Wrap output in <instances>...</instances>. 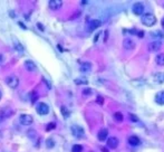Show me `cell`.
I'll return each mask as SVG.
<instances>
[{"mask_svg":"<svg viewBox=\"0 0 164 152\" xmlns=\"http://www.w3.org/2000/svg\"><path fill=\"white\" fill-rule=\"evenodd\" d=\"M142 24L147 26V27H152L156 24V17L154 16L152 12H146L143 14L142 16Z\"/></svg>","mask_w":164,"mask_h":152,"instance_id":"1","label":"cell"},{"mask_svg":"<svg viewBox=\"0 0 164 152\" xmlns=\"http://www.w3.org/2000/svg\"><path fill=\"white\" fill-rule=\"evenodd\" d=\"M71 131H72L73 135L75 138H77V139H82V138H84V135H85L84 129H83L82 126H79V125H73L72 128H71Z\"/></svg>","mask_w":164,"mask_h":152,"instance_id":"2","label":"cell"},{"mask_svg":"<svg viewBox=\"0 0 164 152\" xmlns=\"http://www.w3.org/2000/svg\"><path fill=\"white\" fill-rule=\"evenodd\" d=\"M36 110L37 113L40 114V115H47L49 113V106L46 104V103H38L37 106H36Z\"/></svg>","mask_w":164,"mask_h":152,"instance_id":"3","label":"cell"},{"mask_svg":"<svg viewBox=\"0 0 164 152\" xmlns=\"http://www.w3.org/2000/svg\"><path fill=\"white\" fill-rule=\"evenodd\" d=\"M6 83H7V85H8L9 87L16 88V87L18 86V84H19V80H18L17 76L10 75V76H7V77H6Z\"/></svg>","mask_w":164,"mask_h":152,"instance_id":"4","label":"cell"},{"mask_svg":"<svg viewBox=\"0 0 164 152\" xmlns=\"http://www.w3.org/2000/svg\"><path fill=\"white\" fill-rule=\"evenodd\" d=\"M19 121H20V123L22 124V125L28 126V125L32 124L34 119H32V116H31V115H28V114H21L20 118H19Z\"/></svg>","mask_w":164,"mask_h":152,"instance_id":"5","label":"cell"},{"mask_svg":"<svg viewBox=\"0 0 164 152\" xmlns=\"http://www.w3.org/2000/svg\"><path fill=\"white\" fill-rule=\"evenodd\" d=\"M162 48V43L160 41H154L147 45V49L150 51H157Z\"/></svg>","mask_w":164,"mask_h":152,"instance_id":"6","label":"cell"},{"mask_svg":"<svg viewBox=\"0 0 164 152\" xmlns=\"http://www.w3.org/2000/svg\"><path fill=\"white\" fill-rule=\"evenodd\" d=\"M132 10H133V12L136 15V16L143 15V12H144L143 3H141V2H135L133 5V7H132Z\"/></svg>","mask_w":164,"mask_h":152,"instance_id":"7","label":"cell"},{"mask_svg":"<svg viewBox=\"0 0 164 152\" xmlns=\"http://www.w3.org/2000/svg\"><path fill=\"white\" fill-rule=\"evenodd\" d=\"M48 5H49V8L52 9V10H58V9L62 8L63 1L62 0H49Z\"/></svg>","mask_w":164,"mask_h":152,"instance_id":"8","label":"cell"},{"mask_svg":"<svg viewBox=\"0 0 164 152\" xmlns=\"http://www.w3.org/2000/svg\"><path fill=\"white\" fill-rule=\"evenodd\" d=\"M123 46L125 49H133L134 47H135V41H133V38H130V37H127V38H125L123 41Z\"/></svg>","mask_w":164,"mask_h":152,"instance_id":"9","label":"cell"},{"mask_svg":"<svg viewBox=\"0 0 164 152\" xmlns=\"http://www.w3.org/2000/svg\"><path fill=\"white\" fill-rule=\"evenodd\" d=\"M101 25H102V21L101 20H98V19H93V20H91L89 24H88V30L89 31L95 30V29H97L98 27H101Z\"/></svg>","mask_w":164,"mask_h":152,"instance_id":"10","label":"cell"},{"mask_svg":"<svg viewBox=\"0 0 164 152\" xmlns=\"http://www.w3.org/2000/svg\"><path fill=\"white\" fill-rule=\"evenodd\" d=\"M118 145V139L115 136H111L107 139V147L110 149H116Z\"/></svg>","mask_w":164,"mask_h":152,"instance_id":"11","label":"cell"},{"mask_svg":"<svg viewBox=\"0 0 164 152\" xmlns=\"http://www.w3.org/2000/svg\"><path fill=\"white\" fill-rule=\"evenodd\" d=\"M107 136H108V131H107V129H101L98 133H97V139L99 140V141H105L106 139H107Z\"/></svg>","mask_w":164,"mask_h":152,"instance_id":"12","label":"cell"},{"mask_svg":"<svg viewBox=\"0 0 164 152\" xmlns=\"http://www.w3.org/2000/svg\"><path fill=\"white\" fill-rule=\"evenodd\" d=\"M12 113H13V111L10 107H3L0 112V115H1L2 119H6V118H9L10 115H12Z\"/></svg>","mask_w":164,"mask_h":152,"instance_id":"13","label":"cell"},{"mask_svg":"<svg viewBox=\"0 0 164 152\" xmlns=\"http://www.w3.org/2000/svg\"><path fill=\"white\" fill-rule=\"evenodd\" d=\"M128 143L133 147H137L141 144V140L136 135H131V136H128Z\"/></svg>","mask_w":164,"mask_h":152,"instance_id":"14","label":"cell"},{"mask_svg":"<svg viewBox=\"0 0 164 152\" xmlns=\"http://www.w3.org/2000/svg\"><path fill=\"white\" fill-rule=\"evenodd\" d=\"M153 80L157 84H163L164 83V73H156L154 74Z\"/></svg>","mask_w":164,"mask_h":152,"instance_id":"15","label":"cell"},{"mask_svg":"<svg viewBox=\"0 0 164 152\" xmlns=\"http://www.w3.org/2000/svg\"><path fill=\"white\" fill-rule=\"evenodd\" d=\"M155 102L160 105H164V91L159 92L156 95H155Z\"/></svg>","mask_w":164,"mask_h":152,"instance_id":"16","label":"cell"},{"mask_svg":"<svg viewBox=\"0 0 164 152\" xmlns=\"http://www.w3.org/2000/svg\"><path fill=\"white\" fill-rule=\"evenodd\" d=\"M25 67H26L29 72H35L36 70H37L36 64H35L32 61H25Z\"/></svg>","mask_w":164,"mask_h":152,"instance_id":"17","label":"cell"},{"mask_svg":"<svg viewBox=\"0 0 164 152\" xmlns=\"http://www.w3.org/2000/svg\"><path fill=\"white\" fill-rule=\"evenodd\" d=\"M91 70H92L91 63H83L81 65V72L83 73H88V72H91Z\"/></svg>","mask_w":164,"mask_h":152,"instance_id":"18","label":"cell"},{"mask_svg":"<svg viewBox=\"0 0 164 152\" xmlns=\"http://www.w3.org/2000/svg\"><path fill=\"white\" fill-rule=\"evenodd\" d=\"M155 63L159 66H164V54H159L155 57Z\"/></svg>","mask_w":164,"mask_h":152,"instance_id":"19","label":"cell"},{"mask_svg":"<svg viewBox=\"0 0 164 152\" xmlns=\"http://www.w3.org/2000/svg\"><path fill=\"white\" fill-rule=\"evenodd\" d=\"M13 45H15V49L17 51H24V47H22V45H21L19 41H17L15 37H13Z\"/></svg>","mask_w":164,"mask_h":152,"instance_id":"20","label":"cell"},{"mask_svg":"<svg viewBox=\"0 0 164 152\" xmlns=\"http://www.w3.org/2000/svg\"><path fill=\"white\" fill-rule=\"evenodd\" d=\"M75 83H76L77 85H82V84H87L88 81H87V78H85V77H78V78L75 80Z\"/></svg>","mask_w":164,"mask_h":152,"instance_id":"21","label":"cell"},{"mask_svg":"<svg viewBox=\"0 0 164 152\" xmlns=\"http://www.w3.org/2000/svg\"><path fill=\"white\" fill-rule=\"evenodd\" d=\"M114 119L117 122H122L123 121V114H122L121 112H116V113L114 114Z\"/></svg>","mask_w":164,"mask_h":152,"instance_id":"22","label":"cell"},{"mask_svg":"<svg viewBox=\"0 0 164 152\" xmlns=\"http://www.w3.org/2000/svg\"><path fill=\"white\" fill-rule=\"evenodd\" d=\"M82 151H83V147L81 144H75L72 149V152H82Z\"/></svg>","mask_w":164,"mask_h":152,"instance_id":"23","label":"cell"},{"mask_svg":"<svg viewBox=\"0 0 164 152\" xmlns=\"http://www.w3.org/2000/svg\"><path fill=\"white\" fill-rule=\"evenodd\" d=\"M62 114L64 115V118H68L69 116V111L65 106H62Z\"/></svg>","mask_w":164,"mask_h":152,"instance_id":"24","label":"cell"},{"mask_svg":"<svg viewBox=\"0 0 164 152\" xmlns=\"http://www.w3.org/2000/svg\"><path fill=\"white\" fill-rule=\"evenodd\" d=\"M152 36H153L154 38H157V37H160V38H163V34L161 32V31H153L152 32Z\"/></svg>","mask_w":164,"mask_h":152,"instance_id":"25","label":"cell"},{"mask_svg":"<svg viewBox=\"0 0 164 152\" xmlns=\"http://www.w3.org/2000/svg\"><path fill=\"white\" fill-rule=\"evenodd\" d=\"M128 118H130V121L138 122V118H137L135 114H132V113H130V114H128Z\"/></svg>","mask_w":164,"mask_h":152,"instance_id":"26","label":"cell"},{"mask_svg":"<svg viewBox=\"0 0 164 152\" xmlns=\"http://www.w3.org/2000/svg\"><path fill=\"white\" fill-rule=\"evenodd\" d=\"M46 145H47V148H49V149H50V148H52V147L55 145V143H54L52 140L49 139V140H47V141H46Z\"/></svg>","mask_w":164,"mask_h":152,"instance_id":"27","label":"cell"},{"mask_svg":"<svg viewBox=\"0 0 164 152\" xmlns=\"http://www.w3.org/2000/svg\"><path fill=\"white\" fill-rule=\"evenodd\" d=\"M55 128H56V124L51 122V123H49V124L47 125V128H46V130H47V131H50V130H52V129H55Z\"/></svg>","mask_w":164,"mask_h":152,"instance_id":"28","label":"cell"},{"mask_svg":"<svg viewBox=\"0 0 164 152\" xmlns=\"http://www.w3.org/2000/svg\"><path fill=\"white\" fill-rule=\"evenodd\" d=\"M92 93H93V91L91 88H86V90L83 91V94H84V95H92Z\"/></svg>","mask_w":164,"mask_h":152,"instance_id":"29","label":"cell"},{"mask_svg":"<svg viewBox=\"0 0 164 152\" xmlns=\"http://www.w3.org/2000/svg\"><path fill=\"white\" fill-rule=\"evenodd\" d=\"M96 102L98 103V104H104V99H103L102 96H97V99H96Z\"/></svg>","mask_w":164,"mask_h":152,"instance_id":"30","label":"cell"},{"mask_svg":"<svg viewBox=\"0 0 164 152\" xmlns=\"http://www.w3.org/2000/svg\"><path fill=\"white\" fill-rule=\"evenodd\" d=\"M31 94H32V103H34V102L36 101V99H38V95H36V93H35V92H32Z\"/></svg>","mask_w":164,"mask_h":152,"instance_id":"31","label":"cell"},{"mask_svg":"<svg viewBox=\"0 0 164 152\" xmlns=\"http://www.w3.org/2000/svg\"><path fill=\"white\" fill-rule=\"evenodd\" d=\"M161 25H162V28L164 29V17H163V19L161 20Z\"/></svg>","mask_w":164,"mask_h":152,"instance_id":"32","label":"cell"},{"mask_svg":"<svg viewBox=\"0 0 164 152\" xmlns=\"http://www.w3.org/2000/svg\"><path fill=\"white\" fill-rule=\"evenodd\" d=\"M2 61H3V56H2L1 54H0V64L2 63Z\"/></svg>","mask_w":164,"mask_h":152,"instance_id":"33","label":"cell"},{"mask_svg":"<svg viewBox=\"0 0 164 152\" xmlns=\"http://www.w3.org/2000/svg\"><path fill=\"white\" fill-rule=\"evenodd\" d=\"M102 152H108V150L106 148H102Z\"/></svg>","mask_w":164,"mask_h":152,"instance_id":"34","label":"cell"},{"mask_svg":"<svg viewBox=\"0 0 164 152\" xmlns=\"http://www.w3.org/2000/svg\"><path fill=\"white\" fill-rule=\"evenodd\" d=\"M1 97H2V92L0 91V100H1Z\"/></svg>","mask_w":164,"mask_h":152,"instance_id":"35","label":"cell"}]
</instances>
